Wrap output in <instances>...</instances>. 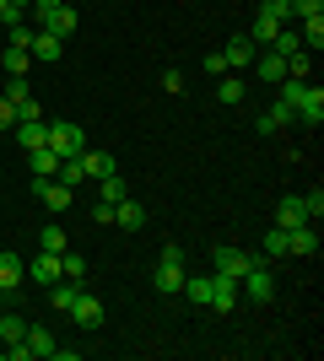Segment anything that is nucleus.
Returning a JSON list of instances; mask_svg holds the SVG:
<instances>
[{"instance_id": "28", "label": "nucleus", "mask_w": 324, "mask_h": 361, "mask_svg": "<svg viewBox=\"0 0 324 361\" xmlns=\"http://www.w3.org/2000/svg\"><path fill=\"white\" fill-rule=\"evenodd\" d=\"M265 259H287V226H270V232H265Z\"/></svg>"}, {"instance_id": "7", "label": "nucleus", "mask_w": 324, "mask_h": 361, "mask_svg": "<svg viewBox=\"0 0 324 361\" xmlns=\"http://www.w3.org/2000/svg\"><path fill=\"white\" fill-rule=\"evenodd\" d=\"M28 54H32L38 65H54V60L65 54V38H54L49 27H32V44H28Z\"/></svg>"}, {"instance_id": "41", "label": "nucleus", "mask_w": 324, "mask_h": 361, "mask_svg": "<svg viewBox=\"0 0 324 361\" xmlns=\"http://www.w3.org/2000/svg\"><path fill=\"white\" fill-rule=\"evenodd\" d=\"M92 221H97V226H114V205H103V200H97V205H92Z\"/></svg>"}, {"instance_id": "21", "label": "nucleus", "mask_w": 324, "mask_h": 361, "mask_svg": "<svg viewBox=\"0 0 324 361\" xmlns=\"http://www.w3.org/2000/svg\"><path fill=\"white\" fill-rule=\"evenodd\" d=\"M22 281H28V264L16 254H0V291H16Z\"/></svg>"}, {"instance_id": "43", "label": "nucleus", "mask_w": 324, "mask_h": 361, "mask_svg": "<svg viewBox=\"0 0 324 361\" xmlns=\"http://www.w3.org/2000/svg\"><path fill=\"white\" fill-rule=\"evenodd\" d=\"M0 11H6V0H0Z\"/></svg>"}, {"instance_id": "3", "label": "nucleus", "mask_w": 324, "mask_h": 361, "mask_svg": "<svg viewBox=\"0 0 324 361\" xmlns=\"http://www.w3.org/2000/svg\"><path fill=\"white\" fill-rule=\"evenodd\" d=\"M44 146H54V157H81V151H87V130H81V124H71V119H49V140Z\"/></svg>"}, {"instance_id": "19", "label": "nucleus", "mask_w": 324, "mask_h": 361, "mask_svg": "<svg viewBox=\"0 0 324 361\" xmlns=\"http://www.w3.org/2000/svg\"><path fill=\"white\" fill-rule=\"evenodd\" d=\"M281 27H287V22H281V16H270V11L260 6V16H254V27H248V38H254L260 49H270V38H276Z\"/></svg>"}, {"instance_id": "35", "label": "nucleus", "mask_w": 324, "mask_h": 361, "mask_svg": "<svg viewBox=\"0 0 324 361\" xmlns=\"http://www.w3.org/2000/svg\"><path fill=\"white\" fill-rule=\"evenodd\" d=\"M292 16L297 22H313V16H324V0H292Z\"/></svg>"}, {"instance_id": "14", "label": "nucleus", "mask_w": 324, "mask_h": 361, "mask_svg": "<svg viewBox=\"0 0 324 361\" xmlns=\"http://www.w3.org/2000/svg\"><path fill=\"white\" fill-rule=\"evenodd\" d=\"M205 307H216V313L238 307V281H232V275H211V302H205Z\"/></svg>"}, {"instance_id": "2", "label": "nucleus", "mask_w": 324, "mask_h": 361, "mask_svg": "<svg viewBox=\"0 0 324 361\" xmlns=\"http://www.w3.org/2000/svg\"><path fill=\"white\" fill-rule=\"evenodd\" d=\"M152 286L162 291V297H173V291H184V248H179V243H168V248L157 254Z\"/></svg>"}, {"instance_id": "9", "label": "nucleus", "mask_w": 324, "mask_h": 361, "mask_svg": "<svg viewBox=\"0 0 324 361\" xmlns=\"http://www.w3.org/2000/svg\"><path fill=\"white\" fill-rule=\"evenodd\" d=\"M313 254H319V232H313V221L292 226V232H287V259H313Z\"/></svg>"}, {"instance_id": "24", "label": "nucleus", "mask_w": 324, "mask_h": 361, "mask_svg": "<svg viewBox=\"0 0 324 361\" xmlns=\"http://www.w3.org/2000/svg\"><path fill=\"white\" fill-rule=\"evenodd\" d=\"M124 195H130V189H124V178H119V173H108V178H97V200H103V205H119Z\"/></svg>"}, {"instance_id": "37", "label": "nucleus", "mask_w": 324, "mask_h": 361, "mask_svg": "<svg viewBox=\"0 0 324 361\" xmlns=\"http://www.w3.org/2000/svg\"><path fill=\"white\" fill-rule=\"evenodd\" d=\"M303 211H308V221L324 216V189H308V195H303Z\"/></svg>"}, {"instance_id": "8", "label": "nucleus", "mask_w": 324, "mask_h": 361, "mask_svg": "<svg viewBox=\"0 0 324 361\" xmlns=\"http://www.w3.org/2000/svg\"><path fill=\"white\" fill-rule=\"evenodd\" d=\"M60 254H49V248H44V254H38V259H28V281H32V286H54V281H60Z\"/></svg>"}, {"instance_id": "20", "label": "nucleus", "mask_w": 324, "mask_h": 361, "mask_svg": "<svg viewBox=\"0 0 324 361\" xmlns=\"http://www.w3.org/2000/svg\"><path fill=\"white\" fill-rule=\"evenodd\" d=\"M81 297V281H54V286H49V307H54V313H71V302Z\"/></svg>"}, {"instance_id": "39", "label": "nucleus", "mask_w": 324, "mask_h": 361, "mask_svg": "<svg viewBox=\"0 0 324 361\" xmlns=\"http://www.w3.org/2000/svg\"><path fill=\"white\" fill-rule=\"evenodd\" d=\"M162 92H173V97H179V92H184V71H162Z\"/></svg>"}, {"instance_id": "18", "label": "nucleus", "mask_w": 324, "mask_h": 361, "mask_svg": "<svg viewBox=\"0 0 324 361\" xmlns=\"http://www.w3.org/2000/svg\"><path fill=\"white\" fill-rule=\"evenodd\" d=\"M81 173H87V178H108V173H119V167H114V157H108V151H92V146H87V151H81Z\"/></svg>"}, {"instance_id": "10", "label": "nucleus", "mask_w": 324, "mask_h": 361, "mask_svg": "<svg viewBox=\"0 0 324 361\" xmlns=\"http://www.w3.org/2000/svg\"><path fill=\"white\" fill-rule=\"evenodd\" d=\"M211 264H216V275H232V281H238V275H244L248 264H260V259H254V254H244V248H216V254H211Z\"/></svg>"}, {"instance_id": "11", "label": "nucleus", "mask_w": 324, "mask_h": 361, "mask_svg": "<svg viewBox=\"0 0 324 361\" xmlns=\"http://www.w3.org/2000/svg\"><path fill=\"white\" fill-rule=\"evenodd\" d=\"M254 75H260L265 87H281V81H287V60H281L276 49H260V54H254Z\"/></svg>"}, {"instance_id": "1", "label": "nucleus", "mask_w": 324, "mask_h": 361, "mask_svg": "<svg viewBox=\"0 0 324 361\" xmlns=\"http://www.w3.org/2000/svg\"><path fill=\"white\" fill-rule=\"evenodd\" d=\"M276 97H287V103L297 108V124H308V130H319V124H324V92H319V87H308V81H292V75H287V81L276 87Z\"/></svg>"}, {"instance_id": "17", "label": "nucleus", "mask_w": 324, "mask_h": 361, "mask_svg": "<svg viewBox=\"0 0 324 361\" xmlns=\"http://www.w3.org/2000/svg\"><path fill=\"white\" fill-rule=\"evenodd\" d=\"M114 226H124V232H140V226H146V211H140V200L124 195L119 205H114Z\"/></svg>"}, {"instance_id": "6", "label": "nucleus", "mask_w": 324, "mask_h": 361, "mask_svg": "<svg viewBox=\"0 0 324 361\" xmlns=\"http://www.w3.org/2000/svg\"><path fill=\"white\" fill-rule=\"evenodd\" d=\"M254 54H260V44H254L248 32L227 38V49H222V60H227V71H248V65H254Z\"/></svg>"}, {"instance_id": "4", "label": "nucleus", "mask_w": 324, "mask_h": 361, "mask_svg": "<svg viewBox=\"0 0 324 361\" xmlns=\"http://www.w3.org/2000/svg\"><path fill=\"white\" fill-rule=\"evenodd\" d=\"M32 195L44 200V205H49L54 216H60V211H71V200H76V189H65L60 178H32Z\"/></svg>"}, {"instance_id": "23", "label": "nucleus", "mask_w": 324, "mask_h": 361, "mask_svg": "<svg viewBox=\"0 0 324 361\" xmlns=\"http://www.w3.org/2000/svg\"><path fill=\"white\" fill-rule=\"evenodd\" d=\"M44 140H49V119L44 124H16V146H22V151L44 146Z\"/></svg>"}, {"instance_id": "13", "label": "nucleus", "mask_w": 324, "mask_h": 361, "mask_svg": "<svg viewBox=\"0 0 324 361\" xmlns=\"http://www.w3.org/2000/svg\"><path fill=\"white\" fill-rule=\"evenodd\" d=\"M287 124H297V108L287 103V97H276V103L260 114V124H254V130H265V135H270V130H287Z\"/></svg>"}, {"instance_id": "15", "label": "nucleus", "mask_w": 324, "mask_h": 361, "mask_svg": "<svg viewBox=\"0 0 324 361\" xmlns=\"http://www.w3.org/2000/svg\"><path fill=\"white\" fill-rule=\"evenodd\" d=\"M308 221V211H303V195H287L276 205V216H270V226H287V232H292V226H303Z\"/></svg>"}, {"instance_id": "16", "label": "nucleus", "mask_w": 324, "mask_h": 361, "mask_svg": "<svg viewBox=\"0 0 324 361\" xmlns=\"http://www.w3.org/2000/svg\"><path fill=\"white\" fill-rule=\"evenodd\" d=\"M49 32H54V38H71V32L81 27V16H76V6H71V0H65V6H54V11H49V22H44Z\"/></svg>"}, {"instance_id": "31", "label": "nucleus", "mask_w": 324, "mask_h": 361, "mask_svg": "<svg viewBox=\"0 0 324 361\" xmlns=\"http://www.w3.org/2000/svg\"><path fill=\"white\" fill-rule=\"evenodd\" d=\"M184 297L189 302H211V275H195V281L184 275Z\"/></svg>"}, {"instance_id": "12", "label": "nucleus", "mask_w": 324, "mask_h": 361, "mask_svg": "<svg viewBox=\"0 0 324 361\" xmlns=\"http://www.w3.org/2000/svg\"><path fill=\"white\" fill-rule=\"evenodd\" d=\"M244 97H248V81H244V75H238V71L216 75V103H222V108H238V103H244Z\"/></svg>"}, {"instance_id": "33", "label": "nucleus", "mask_w": 324, "mask_h": 361, "mask_svg": "<svg viewBox=\"0 0 324 361\" xmlns=\"http://www.w3.org/2000/svg\"><path fill=\"white\" fill-rule=\"evenodd\" d=\"M32 44V22L22 16V22H11V38H6V49H28Z\"/></svg>"}, {"instance_id": "26", "label": "nucleus", "mask_w": 324, "mask_h": 361, "mask_svg": "<svg viewBox=\"0 0 324 361\" xmlns=\"http://www.w3.org/2000/svg\"><path fill=\"white\" fill-rule=\"evenodd\" d=\"M270 49H276L281 60H287V54H297V49H303V38H297V27H292V22H287V27H281L276 38H270Z\"/></svg>"}, {"instance_id": "25", "label": "nucleus", "mask_w": 324, "mask_h": 361, "mask_svg": "<svg viewBox=\"0 0 324 361\" xmlns=\"http://www.w3.org/2000/svg\"><path fill=\"white\" fill-rule=\"evenodd\" d=\"M38 243H44L49 254H65V248H71V238H65V226H60V221H49L44 232H38Z\"/></svg>"}, {"instance_id": "36", "label": "nucleus", "mask_w": 324, "mask_h": 361, "mask_svg": "<svg viewBox=\"0 0 324 361\" xmlns=\"http://www.w3.org/2000/svg\"><path fill=\"white\" fill-rule=\"evenodd\" d=\"M54 6H65V0H32V6H28L32 27H44V22H49V11H54Z\"/></svg>"}, {"instance_id": "42", "label": "nucleus", "mask_w": 324, "mask_h": 361, "mask_svg": "<svg viewBox=\"0 0 324 361\" xmlns=\"http://www.w3.org/2000/svg\"><path fill=\"white\" fill-rule=\"evenodd\" d=\"M6 6H16V11H22V16H28V6H32V0H6Z\"/></svg>"}, {"instance_id": "30", "label": "nucleus", "mask_w": 324, "mask_h": 361, "mask_svg": "<svg viewBox=\"0 0 324 361\" xmlns=\"http://www.w3.org/2000/svg\"><path fill=\"white\" fill-rule=\"evenodd\" d=\"M28 71H32L28 49H6V75H28Z\"/></svg>"}, {"instance_id": "40", "label": "nucleus", "mask_w": 324, "mask_h": 361, "mask_svg": "<svg viewBox=\"0 0 324 361\" xmlns=\"http://www.w3.org/2000/svg\"><path fill=\"white\" fill-rule=\"evenodd\" d=\"M205 75H227V60H222V49H211V54H205Z\"/></svg>"}, {"instance_id": "27", "label": "nucleus", "mask_w": 324, "mask_h": 361, "mask_svg": "<svg viewBox=\"0 0 324 361\" xmlns=\"http://www.w3.org/2000/svg\"><path fill=\"white\" fill-rule=\"evenodd\" d=\"M0 340H6V345H16V340H28V318L6 313V318H0Z\"/></svg>"}, {"instance_id": "32", "label": "nucleus", "mask_w": 324, "mask_h": 361, "mask_svg": "<svg viewBox=\"0 0 324 361\" xmlns=\"http://www.w3.org/2000/svg\"><path fill=\"white\" fill-rule=\"evenodd\" d=\"M16 124H44V108H38V97H22V103H16Z\"/></svg>"}, {"instance_id": "34", "label": "nucleus", "mask_w": 324, "mask_h": 361, "mask_svg": "<svg viewBox=\"0 0 324 361\" xmlns=\"http://www.w3.org/2000/svg\"><path fill=\"white\" fill-rule=\"evenodd\" d=\"M6 97H11V103L32 97V81H28V75H6Z\"/></svg>"}, {"instance_id": "5", "label": "nucleus", "mask_w": 324, "mask_h": 361, "mask_svg": "<svg viewBox=\"0 0 324 361\" xmlns=\"http://www.w3.org/2000/svg\"><path fill=\"white\" fill-rule=\"evenodd\" d=\"M71 318H76V329H103V302L92 297V291H81L76 302H71Z\"/></svg>"}, {"instance_id": "29", "label": "nucleus", "mask_w": 324, "mask_h": 361, "mask_svg": "<svg viewBox=\"0 0 324 361\" xmlns=\"http://www.w3.org/2000/svg\"><path fill=\"white\" fill-rule=\"evenodd\" d=\"M60 270H65V281H87V259L65 248V254H60Z\"/></svg>"}, {"instance_id": "22", "label": "nucleus", "mask_w": 324, "mask_h": 361, "mask_svg": "<svg viewBox=\"0 0 324 361\" xmlns=\"http://www.w3.org/2000/svg\"><path fill=\"white\" fill-rule=\"evenodd\" d=\"M54 350H60V345H54V334L38 329V324H28V356H49V361H54Z\"/></svg>"}, {"instance_id": "38", "label": "nucleus", "mask_w": 324, "mask_h": 361, "mask_svg": "<svg viewBox=\"0 0 324 361\" xmlns=\"http://www.w3.org/2000/svg\"><path fill=\"white\" fill-rule=\"evenodd\" d=\"M0 130H6V135L16 130V103H11V97H0Z\"/></svg>"}]
</instances>
